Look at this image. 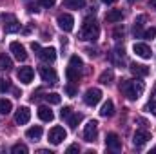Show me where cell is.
I'll return each instance as SVG.
<instances>
[{
    "instance_id": "20",
    "label": "cell",
    "mask_w": 156,
    "mask_h": 154,
    "mask_svg": "<svg viewBox=\"0 0 156 154\" xmlns=\"http://www.w3.org/2000/svg\"><path fill=\"white\" fill-rule=\"evenodd\" d=\"M26 136H27L29 140H38L40 136H42V127H40V125L29 127V129L26 131Z\"/></svg>"
},
{
    "instance_id": "35",
    "label": "cell",
    "mask_w": 156,
    "mask_h": 154,
    "mask_svg": "<svg viewBox=\"0 0 156 154\" xmlns=\"http://www.w3.org/2000/svg\"><path fill=\"white\" fill-rule=\"evenodd\" d=\"M149 109L156 114V91H154V94H153V98H151V102H149Z\"/></svg>"
},
{
    "instance_id": "24",
    "label": "cell",
    "mask_w": 156,
    "mask_h": 154,
    "mask_svg": "<svg viewBox=\"0 0 156 154\" xmlns=\"http://www.w3.org/2000/svg\"><path fill=\"white\" fill-rule=\"evenodd\" d=\"M13 67V62H11V58L9 56H5V54H0V69H4V71H9Z\"/></svg>"
},
{
    "instance_id": "32",
    "label": "cell",
    "mask_w": 156,
    "mask_h": 154,
    "mask_svg": "<svg viewBox=\"0 0 156 154\" xmlns=\"http://www.w3.org/2000/svg\"><path fill=\"white\" fill-rule=\"evenodd\" d=\"M154 37H156V27H149L147 31H144V38L151 40V38H154Z\"/></svg>"
},
{
    "instance_id": "41",
    "label": "cell",
    "mask_w": 156,
    "mask_h": 154,
    "mask_svg": "<svg viewBox=\"0 0 156 154\" xmlns=\"http://www.w3.org/2000/svg\"><path fill=\"white\" fill-rule=\"evenodd\" d=\"M29 11H31V13H37V11H38V7H37V5H33V4H31V5H29Z\"/></svg>"
},
{
    "instance_id": "25",
    "label": "cell",
    "mask_w": 156,
    "mask_h": 154,
    "mask_svg": "<svg viewBox=\"0 0 156 154\" xmlns=\"http://www.w3.org/2000/svg\"><path fill=\"white\" fill-rule=\"evenodd\" d=\"M82 120H83V116L78 113V114H71V116H69V118H67V123H69V127H71V129H76L78 123H80Z\"/></svg>"
},
{
    "instance_id": "10",
    "label": "cell",
    "mask_w": 156,
    "mask_h": 154,
    "mask_svg": "<svg viewBox=\"0 0 156 154\" xmlns=\"http://www.w3.org/2000/svg\"><path fill=\"white\" fill-rule=\"evenodd\" d=\"M105 147L111 149V151H120L122 149V140L116 132H109L105 136Z\"/></svg>"
},
{
    "instance_id": "1",
    "label": "cell",
    "mask_w": 156,
    "mask_h": 154,
    "mask_svg": "<svg viewBox=\"0 0 156 154\" xmlns=\"http://www.w3.org/2000/svg\"><path fill=\"white\" fill-rule=\"evenodd\" d=\"M144 89H145V85H144V82H140V80H123V82L120 83L122 94L127 96L129 100H138V98L142 96Z\"/></svg>"
},
{
    "instance_id": "17",
    "label": "cell",
    "mask_w": 156,
    "mask_h": 154,
    "mask_svg": "<svg viewBox=\"0 0 156 154\" xmlns=\"http://www.w3.org/2000/svg\"><path fill=\"white\" fill-rule=\"evenodd\" d=\"M38 118L42 120V121H53L55 114H53V111H51L49 107H45V105H40V107H38Z\"/></svg>"
},
{
    "instance_id": "40",
    "label": "cell",
    "mask_w": 156,
    "mask_h": 154,
    "mask_svg": "<svg viewBox=\"0 0 156 154\" xmlns=\"http://www.w3.org/2000/svg\"><path fill=\"white\" fill-rule=\"evenodd\" d=\"M149 7H151V9H154V11H156V0H149Z\"/></svg>"
},
{
    "instance_id": "21",
    "label": "cell",
    "mask_w": 156,
    "mask_h": 154,
    "mask_svg": "<svg viewBox=\"0 0 156 154\" xmlns=\"http://www.w3.org/2000/svg\"><path fill=\"white\" fill-rule=\"evenodd\" d=\"M113 78H115V73H113V69H105L102 75H100V83H104V85H109L111 82H113Z\"/></svg>"
},
{
    "instance_id": "38",
    "label": "cell",
    "mask_w": 156,
    "mask_h": 154,
    "mask_svg": "<svg viewBox=\"0 0 156 154\" xmlns=\"http://www.w3.org/2000/svg\"><path fill=\"white\" fill-rule=\"evenodd\" d=\"M31 49L38 53V51H40V45H38V44H37V42H33V44H31Z\"/></svg>"
},
{
    "instance_id": "15",
    "label": "cell",
    "mask_w": 156,
    "mask_h": 154,
    "mask_svg": "<svg viewBox=\"0 0 156 154\" xmlns=\"http://www.w3.org/2000/svg\"><path fill=\"white\" fill-rule=\"evenodd\" d=\"M29 120H31V111H29L27 107H20V109L16 111V114H15V121H16L18 125H26Z\"/></svg>"
},
{
    "instance_id": "29",
    "label": "cell",
    "mask_w": 156,
    "mask_h": 154,
    "mask_svg": "<svg viewBox=\"0 0 156 154\" xmlns=\"http://www.w3.org/2000/svg\"><path fill=\"white\" fill-rule=\"evenodd\" d=\"M11 152H13V154H27V147H26V145H22V143H16V145H13Z\"/></svg>"
},
{
    "instance_id": "7",
    "label": "cell",
    "mask_w": 156,
    "mask_h": 154,
    "mask_svg": "<svg viewBox=\"0 0 156 154\" xmlns=\"http://www.w3.org/2000/svg\"><path fill=\"white\" fill-rule=\"evenodd\" d=\"M102 100V91L100 89H96V87H93V89H87L85 91V94H83V102L87 103V105H96L98 102Z\"/></svg>"
},
{
    "instance_id": "19",
    "label": "cell",
    "mask_w": 156,
    "mask_h": 154,
    "mask_svg": "<svg viewBox=\"0 0 156 154\" xmlns=\"http://www.w3.org/2000/svg\"><path fill=\"white\" fill-rule=\"evenodd\" d=\"M122 18H123V13H122L120 9H111V11L105 15V20H107V22H113V24H115V22H120Z\"/></svg>"
},
{
    "instance_id": "13",
    "label": "cell",
    "mask_w": 156,
    "mask_h": 154,
    "mask_svg": "<svg viewBox=\"0 0 156 154\" xmlns=\"http://www.w3.org/2000/svg\"><path fill=\"white\" fill-rule=\"evenodd\" d=\"M40 76L44 82H47V83H56V71L53 69V67H40Z\"/></svg>"
},
{
    "instance_id": "4",
    "label": "cell",
    "mask_w": 156,
    "mask_h": 154,
    "mask_svg": "<svg viewBox=\"0 0 156 154\" xmlns=\"http://www.w3.org/2000/svg\"><path fill=\"white\" fill-rule=\"evenodd\" d=\"M66 138H67V132H66V129L60 127V125H56V127H53V129L49 131V142H51L53 145H60Z\"/></svg>"
},
{
    "instance_id": "42",
    "label": "cell",
    "mask_w": 156,
    "mask_h": 154,
    "mask_svg": "<svg viewBox=\"0 0 156 154\" xmlns=\"http://www.w3.org/2000/svg\"><path fill=\"white\" fill-rule=\"evenodd\" d=\"M38 154H53L51 151H45V149H42V151H38Z\"/></svg>"
},
{
    "instance_id": "44",
    "label": "cell",
    "mask_w": 156,
    "mask_h": 154,
    "mask_svg": "<svg viewBox=\"0 0 156 154\" xmlns=\"http://www.w3.org/2000/svg\"><path fill=\"white\" fill-rule=\"evenodd\" d=\"M129 2H134V0H129Z\"/></svg>"
},
{
    "instance_id": "8",
    "label": "cell",
    "mask_w": 156,
    "mask_h": 154,
    "mask_svg": "<svg viewBox=\"0 0 156 154\" xmlns=\"http://www.w3.org/2000/svg\"><path fill=\"white\" fill-rule=\"evenodd\" d=\"M9 51L13 53V56H15L18 62H24V60L27 58V53H26V49H24V45H22L20 42H11Z\"/></svg>"
},
{
    "instance_id": "30",
    "label": "cell",
    "mask_w": 156,
    "mask_h": 154,
    "mask_svg": "<svg viewBox=\"0 0 156 154\" xmlns=\"http://www.w3.org/2000/svg\"><path fill=\"white\" fill-rule=\"evenodd\" d=\"M11 89V82L7 78H0V93H7Z\"/></svg>"
},
{
    "instance_id": "11",
    "label": "cell",
    "mask_w": 156,
    "mask_h": 154,
    "mask_svg": "<svg viewBox=\"0 0 156 154\" xmlns=\"http://www.w3.org/2000/svg\"><path fill=\"white\" fill-rule=\"evenodd\" d=\"M133 51L136 53V56H140L144 60H149L153 56V51H151V47L147 44H134L133 45Z\"/></svg>"
},
{
    "instance_id": "36",
    "label": "cell",
    "mask_w": 156,
    "mask_h": 154,
    "mask_svg": "<svg viewBox=\"0 0 156 154\" xmlns=\"http://www.w3.org/2000/svg\"><path fill=\"white\" fill-rule=\"evenodd\" d=\"M66 93H67L69 96H76V87H73V85H67V87H66Z\"/></svg>"
},
{
    "instance_id": "2",
    "label": "cell",
    "mask_w": 156,
    "mask_h": 154,
    "mask_svg": "<svg viewBox=\"0 0 156 154\" xmlns=\"http://www.w3.org/2000/svg\"><path fill=\"white\" fill-rule=\"evenodd\" d=\"M98 35H100V27H98V24H96L94 20L87 18V20L83 22V26H82L80 38H82V40H91V42H94V40L98 38Z\"/></svg>"
},
{
    "instance_id": "23",
    "label": "cell",
    "mask_w": 156,
    "mask_h": 154,
    "mask_svg": "<svg viewBox=\"0 0 156 154\" xmlns=\"http://www.w3.org/2000/svg\"><path fill=\"white\" fill-rule=\"evenodd\" d=\"M11 109H13V103H11L9 100L2 98V100H0V114H9Z\"/></svg>"
},
{
    "instance_id": "16",
    "label": "cell",
    "mask_w": 156,
    "mask_h": 154,
    "mask_svg": "<svg viewBox=\"0 0 156 154\" xmlns=\"http://www.w3.org/2000/svg\"><path fill=\"white\" fill-rule=\"evenodd\" d=\"M131 73L138 78H144L149 75V67L144 64H131Z\"/></svg>"
},
{
    "instance_id": "22",
    "label": "cell",
    "mask_w": 156,
    "mask_h": 154,
    "mask_svg": "<svg viewBox=\"0 0 156 154\" xmlns=\"http://www.w3.org/2000/svg\"><path fill=\"white\" fill-rule=\"evenodd\" d=\"M85 5V0H64V7L67 9H82Z\"/></svg>"
},
{
    "instance_id": "33",
    "label": "cell",
    "mask_w": 156,
    "mask_h": 154,
    "mask_svg": "<svg viewBox=\"0 0 156 154\" xmlns=\"http://www.w3.org/2000/svg\"><path fill=\"white\" fill-rule=\"evenodd\" d=\"M71 114H73V109H71V107H64V109L60 111V116H62L64 120H67Z\"/></svg>"
},
{
    "instance_id": "14",
    "label": "cell",
    "mask_w": 156,
    "mask_h": 154,
    "mask_svg": "<svg viewBox=\"0 0 156 154\" xmlns=\"http://www.w3.org/2000/svg\"><path fill=\"white\" fill-rule=\"evenodd\" d=\"M38 56L45 62V64H51L56 60V49L55 47H45V49H40L38 51Z\"/></svg>"
},
{
    "instance_id": "37",
    "label": "cell",
    "mask_w": 156,
    "mask_h": 154,
    "mask_svg": "<svg viewBox=\"0 0 156 154\" xmlns=\"http://www.w3.org/2000/svg\"><path fill=\"white\" fill-rule=\"evenodd\" d=\"M67 152H78V145H71V147H67Z\"/></svg>"
},
{
    "instance_id": "34",
    "label": "cell",
    "mask_w": 156,
    "mask_h": 154,
    "mask_svg": "<svg viewBox=\"0 0 156 154\" xmlns=\"http://www.w3.org/2000/svg\"><path fill=\"white\" fill-rule=\"evenodd\" d=\"M38 2H40V5H42V7H47V9L55 5V0H38Z\"/></svg>"
},
{
    "instance_id": "9",
    "label": "cell",
    "mask_w": 156,
    "mask_h": 154,
    "mask_svg": "<svg viewBox=\"0 0 156 154\" xmlns=\"http://www.w3.org/2000/svg\"><path fill=\"white\" fill-rule=\"evenodd\" d=\"M149 140H151V132H149V131H145V129H140V131H136V132H134V136H133V143H134L136 147H142V145H145Z\"/></svg>"
},
{
    "instance_id": "39",
    "label": "cell",
    "mask_w": 156,
    "mask_h": 154,
    "mask_svg": "<svg viewBox=\"0 0 156 154\" xmlns=\"http://www.w3.org/2000/svg\"><path fill=\"white\" fill-rule=\"evenodd\" d=\"M120 35H123V29L116 27V29H115V37H120Z\"/></svg>"
},
{
    "instance_id": "43",
    "label": "cell",
    "mask_w": 156,
    "mask_h": 154,
    "mask_svg": "<svg viewBox=\"0 0 156 154\" xmlns=\"http://www.w3.org/2000/svg\"><path fill=\"white\" fill-rule=\"evenodd\" d=\"M102 2H104V4H115L116 0H102Z\"/></svg>"
},
{
    "instance_id": "12",
    "label": "cell",
    "mask_w": 156,
    "mask_h": 154,
    "mask_svg": "<svg viewBox=\"0 0 156 154\" xmlns=\"http://www.w3.org/2000/svg\"><path fill=\"white\" fill-rule=\"evenodd\" d=\"M16 76H18V80L22 83H31L33 82V76H35V71L31 67H20L16 71Z\"/></svg>"
},
{
    "instance_id": "26",
    "label": "cell",
    "mask_w": 156,
    "mask_h": 154,
    "mask_svg": "<svg viewBox=\"0 0 156 154\" xmlns=\"http://www.w3.org/2000/svg\"><path fill=\"white\" fill-rule=\"evenodd\" d=\"M66 76L69 78V82H78V78H80V71L69 65V67H67V71H66Z\"/></svg>"
},
{
    "instance_id": "18",
    "label": "cell",
    "mask_w": 156,
    "mask_h": 154,
    "mask_svg": "<svg viewBox=\"0 0 156 154\" xmlns=\"http://www.w3.org/2000/svg\"><path fill=\"white\" fill-rule=\"evenodd\" d=\"M100 114L104 116V118H109V116L115 114V103L111 102V100H107L104 105H102V109H100Z\"/></svg>"
},
{
    "instance_id": "5",
    "label": "cell",
    "mask_w": 156,
    "mask_h": 154,
    "mask_svg": "<svg viewBox=\"0 0 156 154\" xmlns=\"http://www.w3.org/2000/svg\"><path fill=\"white\" fill-rule=\"evenodd\" d=\"M56 22H58V27H60L62 31H66V33L73 31V27H75V18H73L69 13H62V15H58Z\"/></svg>"
},
{
    "instance_id": "28",
    "label": "cell",
    "mask_w": 156,
    "mask_h": 154,
    "mask_svg": "<svg viewBox=\"0 0 156 154\" xmlns=\"http://www.w3.org/2000/svg\"><path fill=\"white\" fill-rule=\"evenodd\" d=\"M69 65L80 71V69H82V65H83V62H82V58H80V56H76V54H75V56H71V60H69Z\"/></svg>"
},
{
    "instance_id": "6",
    "label": "cell",
    "mask_w": 156,
    "mask_h": 154,
    "mask_svg": "<svg viewBox=\"0 0 156 154\" xmlns=\"http://www.w3.org/2000/svg\"><path fill=\"white\" fill-rule=\"evenodd\" d=\"M96 136H98V121L96 120H91L83 127V138H85V142H94Z\"/></svg>"
},
{
    "instance_id": "31",
    "label": "cell",
    "mask_w": 156,
    "mask_h": 154,
    "mask_svg": "<svg viewBox=\"0 0 156 154\" xmlns=\"http://www.w3.org/2000/svg\"><path fill=\"white\" fill-rule=\"evenodd\" d=\"M133 33H134V37H136V38H142V37H144L142 24H134V27H133Z\"/></svg>"
},
{
    "instance_id": "27",
    "label": "cell",
    "mask_w": 156,
    "mask_h": 154,
    "mask_svg": "<svg viewBox=\"0 0 156 154\" xmlns=\"http://www.w3.org/2000/svg\"><path fill=\"white\" fill-rule=\"evenodd\" d=\"M45 100H47L49 103H55V105H58V103L62 102V96H60L58 93H49V94H45Z\"/></svg>"
},
{
    "instance_id": "3",
    "label": "cell",
    "mask_w": 156,
    "mask_h": 154,
    "mask_svg": "<svg viewBox=\"0 0 156 154\" xmlns=\"http://www.w3.org/2000/svg\"><path fill=\"white\" fill-rule=\"evenodd\" d=\"M2 22H4L5 33H16V31L20 29V24H18L16 16L11 15V13H4V15H2Z\"/></svg>"
}]
</instances>
